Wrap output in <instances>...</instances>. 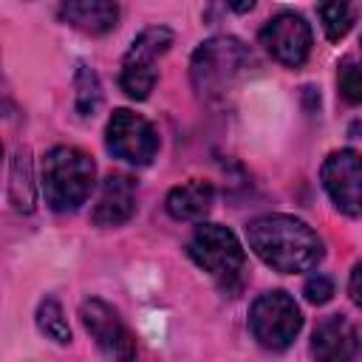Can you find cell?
Listing matches in <instances>:
<instances>
[{
  "instance_id": "1",
  "label": "cell",
  "mask_w": 362,
  "mask_h": 362,
  "mask_svg": "<svg viewBox=\"0 0 362 362\" xmlns=\"http://www.w3.org/2000/svg\"><path fill=\"white\" fill-rule=\"evenodd\" d=\"M249 249L274 272L300 274L317 269L325 257V246L320 235L294 215H260L246 223Z\"/></svg>"
},
{
  "instance_id": "2",
  "label": "cell",
  "mask_w": 362,
  "mask_h": 362,
  "mask_svg": "<svg viewBox=\"0 0 362 362\" xmlns=\"http://www.w3.org/2000/svg\"><path fill=\"white\" fill-rule=\"evenodd\" d=\"M249 65L252 51L238 37H212L195 48L189 79L204 102H223L249 74Z\"/></svg>"
},
{
  "instance_id": "3",
  "label": "cell",
  "mask_w": 362,
  "mask_h": 362,
  "mask_svg": "<svg viewBox=\"0 0 362 362\" xmlns=\"http://www.w3.org/2000/svg\"><path fill=\"white\" fill-rule=\"evenodd\" d=\"M93 181H96V164L85 150L59 144L45 153L40 187H42L45 204L54 212L79 209L88 201Z\"/></svg>"
},
{
  "instance_id": "4",
  "label": "cell",
  "mask_w": 362,
  "mask_h": 362,
  "mask_svg": "<svg viewBox=\"0 0 362 362\" xmlns=\"http://www.w3.org/2000/svg\"><path fill=\"white\" fill-rule=\"evenodd\" d=\"M187 255L195 260V266L209 272L223 288H235L240 283L246 252L232 229L221 223H198L187 243Z\"/></svg>"
},
{
  "instance_id": "5",
  "label": "cell",
  "mask_w": 362,
  "mask_h": 362,
  "mask_svg": "<svg viewBox=\"0 0 362 362\" xmlns=\"http://www.w3.org/2000/svg\"><path fill=\"white\" fill-rule=\"evenodd\" d=\"M300 328H303V311L294 303V297L286 291H266L249 308V331L269 351L288 348L300 334Z\"/></svg>"
},
{
  "instance_id": "6",
  "label": "cell",
  "mask_w": 362,
  "mask_h": 362,
  "mask_svg": "<svg viewBox=\"0 0 362 362\" xmlns=\"http://www.w3.org/2000/svg\"><path fill=\"white\" fill-rule=\"evenodd\" d=\"M170 45H173V31L164 25L144 28L130 42V48L122 59V74H119V85L130 99L141 102L150 96V90L156 85V65L170 51Z\"/></svg>"
},
{
  "instance_id": "7",
  "label": "cell",
  "mask_w": 362,
  "mask_h": 362,
  "mask_svg": "<svg viewBox=\"0 0 362 362\" xmlns=\"http://www.w3.org/2000/svg\"><path fill=\"white\" fill-rule=\"evenodd\" d=\"M105 144L116 158L136 164V167H147L158 153V133L144 116L127 107H119L107 119Z\"/></svg>"
},
{
  "instance_id": "8",
  "label": "cell",
  "mask_w": 362,
  "mask_h": 362,
  "mask_svg": "<svg viewBox=\"0 0 362 362\" xmlns=\"http://www.w3.org/2000/svg\"><path fill=\"white\" fill-rule=\"evenodd\" d=\"M79 320L90 339L99 345V351L110 359H133L136 356V339L116 314L113 305H107L99 297H90L79 305Z\"/></svg>"
},
{
  "instance_id": "9",
  "label": "cell",
  "mask_w": 362,
  "mask_h": 362,
  "mask_svg": "<svg viewBox=\"0 0 362 362\" xmlns=\"http://www.w3.org/2000/svg\"><path fill=\"white\" fill-rule=\"evenodd\" d=\"M260 45L286 68H300L311 54V25L294 11H280L260 28Z\"/></svg>"
},
{
  "instance_id": "10",
  "label": "cell",
  "mask_w": 362,
  "mask_h": 362,
  "mask_svg": "<svg viewBox=\"0 0 362 362\" xmlns=\"http://www.w3.org/2000/svg\"><path fill=\"white\" fill-rule=\"evenodd\" d=\"M322 187L339 212L356 218L362 209V167L356 150H334L320 170Z\"/></svg>"
},
{
  "instance_id": "11",
  "label": "cell",
  "mask_w": 362,
  "mask_h": 362,
  "mask_svg": "<svg viewBox=\"0 0 362 362\" xmlns=\"http://www.w3.org/2000/svg\"><path fill=\"white\" fill-rule=\"evenodd\" d=\"M136 212V181L124 173H110L96 195V204L90 209V221L96 226H122Z\"/></svg>"
},
{
  "instance_id": "12",
  "label": "cell",
  "mask_w": 362,
  "mask_h": 362,
  "mask_svg": "<svg viewBox=\"0 0 362 362\" xmlns=\"http://www.w3.org/2000/svg\"><path fill=\"white\" fill-rule=\"evenodd\" d=\"M311 354L325 362H345L359 356V334L354 322L342 314H328L317 322L311 334Z\"/></svg>"
},
{
  "instance_id": "13",
  "label": "cell",
  "mask_w": 362,
  "mask_h": 362,
  "mask_svg": "<svg viewBox=\"0 0 362 362\" xmlns=\"http://www.w3.org/2000/svg\"><path fill=\"white\" fill-rule=\"evenodd\" d=\"M57 17L90 37H102L119 25V6L116 0H62Z\"/></svg>"
},
{
  "instance_id": "14",
  "label": "cell",
  "mask_w": 362,
  "mask_h": 362,
  "mask_svg": "<svg viewBox=\"0 0 362 362\" xmlns=\"http://www.w3.org/2000/svg\"><path fill=\"white\" fill-rule=\"evenodd\" d=\"M215 204V189L209 181L192 178L167 192V212L175 221H201Z\"/></svg>"
},
{
  "instance_id": "15",
  "label": "cell",
  "mask_w": 362,
  "mask_h": 362,
  "mask_svg": "<svg viewBox=\"0 0 362 362\" xmlns=\"http://www.w3.org/2000/svg\"><path fill=\"white\" fill-rule=\"evenodd\" d=\"M317 11H320L322 31L331 42H339L354 28V20H356L354 0H320Z\"/></svg>"
},
{
  "instance_id": "16",
  "label": "cell",
  "mask_w": 362,
  "mask_h": 362,
  "mask_svg": "<svg viewBox=\"0 0 362 362\" xmlns=\"http://www.w3.org/2000/svg\"><path fill=\"white\" fill-rule=\"evenodd\" d=\"M74 88H76V93H74L76 113L79 116H93L102 105V85H99V76L85 62H79V68H76Z\"/></svg>"
},
{
  "instance_id": "17",
  "label": "cell",
  "mask_w": 362,
  "mask_h": 362,
  "mask_svg": "<svg viewBox=\"0 0 362 362\" xmlns=\"http://www.w3.org/2000/svg\"><path fill=\"white\" fill-rule=\"evenodd\" d=\"M37 328H40L48 339H54V342H59V345H68V342H71V325H68V320H65L62 305H59L54 297L40 300V305H37Z\"/></svg>"
},
{
  "instance_id": "18",
  "label": "cell",
  "mask_w": 362,
  "mask_h": 362,
  "mask_svg": "<svg viewBox=\"0 0 362 362\" xmlns=\"http://www.w3.org/2000/svg\"><path fill=\"white\" fill-rule=\"evenodd\" d=\"M339 93L345 96V102L356 105L362 99V82H359V68L354 59H345L339 68Z\"/></svg>"
},
{
  "instance_id": "19",
  "label": "cell",
  "mask_w": 362,
  "mask_h": 362,
  "mask_svg": "<svg viewBox=\"0 0 362 362\" xmlns=\"http://www.w3.org/2000/svg\"><path fill=\"white\" fill-rule=\"evenodd\" d=\"M303 294L311 305H325L334 297V280L328 274H311L303 286Z\"/></svg>"
},
{
  "instance_id": "20",
  "label": "cell",
  "mask_w": 362,
  "mask_h": 362,
  "mask_svg": "<svg viewBox=\"0 0 362 362\" xmlns=\"http://www.w3.org/2000/svg\"><path fill=\"white\" fill-rule=\"evenodd\" d=\"M359 274H362V266L356 263V266L351 269V288H348V291H351L354 305H359V303H362V297H359Z\"/></svg>"
},
{
  "instance_id": "21",
  "label": "cell",
  "mask_w": 362,
  "mask_h": 362,
  "mask_svg": "<svg viewBox=\"0 0 362 362\" xmlns=\"http://www.w3.org/2000/svg\"><path fill=\"white\" fill-rule=\"evenodd\" d=\"M226 6L235 11V14H246L255 8V0H226Z\"/></svg>"
},
{
  "instance_id": "22",
  "label": "cell",
  "mask_w": 362,
  "mask_h": 362,
  "mask_svg": "<svg viewBox=\"0 0 362 362\" xmlns=\"http://www.w3.org/2000/svg\"><path fill=\"white\" fill-rule=\"evenodd\" d=\"M0 156H3V147H0Z\"/></svg>"
}]
</instances>
